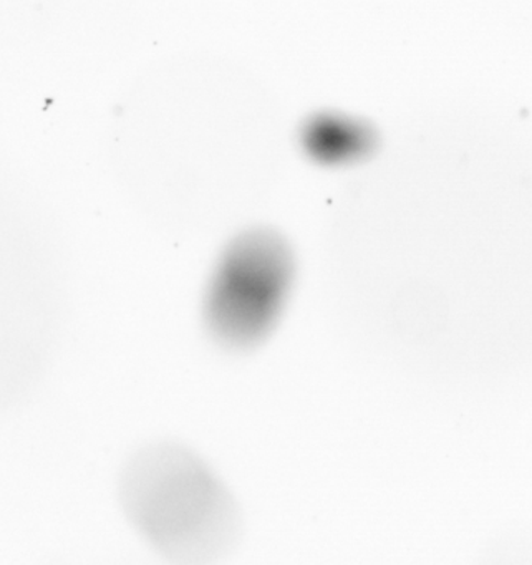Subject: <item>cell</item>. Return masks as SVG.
<instances>
[{"instance_id": "2", "label": "cell", "mask_w": 532, "mask_h": 565, "mask_svg": "<svg viewBox=\"0 0 532 565\" xmlns=\"http://www.w3.org/2000/svg\"><path fill=\"white\" fill-rule=\"evenodd\" d=\"M296 256L267 227L237 234L214 264L203 296V320L214 342L231 352L263 345L286 310L296 282Z\"/></svg>"}, {"instance_id": "1", "label": "cell", "mask_w": 532, "mask_h": 565, "mask_svg": "<svg viewBox=\"0 0 532 565\" xmlns=\"http://www.w3.org/2000/svg\"><path fill=\"white\" fill-rule=\"evenodd\" d=\"M121 502L131 524L171 561H214L240 531L233 495L198 456L177 445L150 446L130 459Z\"/></svg>"}, {"instance_id": "3", "label": "cell", "mask_w": 532, "mask_h": 565, "mask_svg": "<svg viewBox=\"0 0 532 565\" xmlns=\"http://www.w3.org/2000/svg\"><path fill=\"white\" fill-rule=\"evenodd\" d=\"M302 145L322 164H345L369 157L376 147L370 125L340 115H317L302 130Z\"/></svg>"}]
</instances>
